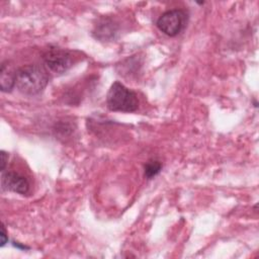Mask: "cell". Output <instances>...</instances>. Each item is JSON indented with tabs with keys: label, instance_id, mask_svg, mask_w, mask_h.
<instances>
[{
	"label": "cell",
	"instance_id": "cell-1",
	"mask_svg": "<svg viewBox=\"0 0 259 259\" xmlns=\"http://www.w3.org/2000/svg\"><path fill=\"white\" fill-rule=\"evenodd\" d=\"M50 80L45 68L39 65H26L15 71V86L26 95H35L41 92Z\"/></svg>",
	"mask_w": 259,
	"mask_h": 259
},
{
	"label": "cell",
	"instance_id": "cell-2",
	"mask_svg": "<svg viewBox=\"0 0 259 259\" xmlns=\"http://www.w3.org/2000/svg\"><path fill=\"white\" fill-rule=\"evenodd\" d=\"M106 104L111 111L134 112L139 108V99L134 91L116 81L107 92Z\"/></svg>",
	"mask_w": 259,
	"mask_h": 259
},
{
	"label": "cell",
	"instance_id": "cell-3",
	"mask_svg": "<svg viewBox=\"0 0 259 259\" xmlns=\"http://www.w3.org/2000/svg\"><path fill=\"white\" fill-rule=\"evenodd\" d=\"M42 60L46 67L58 75L67 72L74 64L73 54L58 47H49L42 54Z\"/></svg>",
	"mask_w": 259,
	"mask_h": 259
},
{
	"label": "cell",
	"instance_id": "cell-4",
	"mask_svg": "<svg viewBox=\"0 0 259 259\" xmlns=\"http://www.w3.org/2000/svg\"><path fill=\"white\" fill-rule=\"evenodd\" d=\"M187 23V12L182 9H172L164 12L157 20V27L168 36L179 34Z\"/></svg>",
	"mask_w": 259,
	"mask_h": 259
},
{
	"label": "cell",
	"instance_id": "cell-5",
	"mask_svg": "<svg viewBox=\"0 0 259 259\" xmlns=\"http://www.w3.org/2000/svg\"><path fill=\"white\" fill-rule=\"evenodd\" d=\"M2 188L19 194H26L29 191V182L26 177L14 171L2 172Z\"/></svg>",
	"mask_w": 259,
	"mask_h": 259
},
{
	"label": "cell",
	"instance_id": "cell-6",
	"mask_svg": "<svg viewBox=\"0 0 259 259\" xmlns=\"http://www.w3.org/2000/svg\"><path fill=\"white\" fill-rule=\"evenodd\" d=\"M118 34V24L110 17L101 18L93 29L95 38L101 41H110L116 38Z\"/></svg>",
	"mask_w": 259,
	"mask_h": 259
},
{
	"label": "cell",
	"instance_id": "cell-7",
	"mask_svg": "<svg viewBox=\"0 0 259 259\" xmlns=\"http://www.w3.org/2000/svg\"><path fill=\"white\" fill-rule=\"evenodd\" d=\"M15 86V72L8 68V62H3L0 69V88L3 92H10Z\"/></svg>",
	"mask_w": 259,
	"mask_h": 259
},
{
	"label": "cell",
	"instance_id": "cell-8",
	"mask_svg": "<svg viewBox=\"0 0 259 259\" xmlns=\"http://www.w3.org/2000/svg\"><path fill=\"white\" fill-rule=\"evenodd\" d=\"M161 170H162V164L156 160H150L144 166L145 176L148 179H152L153 177L158 175L161 172Z\"/></svg>",
	"mask_w": 259,
	"mask_h": 259
},
{
	"label": "cell",
	"instance_id": "cell-9",
	"mask_svg": "<svg viewBox=\"0 0 259 259\" xmlns=\"http://www.w3.org/2000/svg\"><path fill=\"white\" fill-rule=\"evenodd\" d=\"M7 160H8V154L4 151H1V171L3 172L5 167H6V163H7Z\"/></svg>",
	"mask_w": 259,
	"mask_h": 259
},
{
	"label": "cell",
	"instance_id": "cell-10",
	"mask_svg": "<svg viewBox=\"0 0 259 259\" xmlns=\"http://www.w3.org/2000/svg\"><path fill=\"white\" fill-rule=\"evenodd\" d=\"M7 241H8V238H7L6 230H5L4 225H2V228H1V247H3L6 244Z\"/></svg>",
	"mask_w": 259,
	"mask_h": 259
},
{
	"label": "cell",
	"instance_id": "cell-11",
	"mask_svg": "<svg viewBox=\"0 0 259 259\" xmlns=\"http://www.w3.org/2000/svg\"><path fill=\"white\" fill-rule=\"evenodd\" d=\"M13 246H15V247H17V248H20V249H28V247L23 246V245H20L18 242H13Z\"/></svg>",
	"mask_w": 259,
	"mask_h": 259
}]
</instances>
